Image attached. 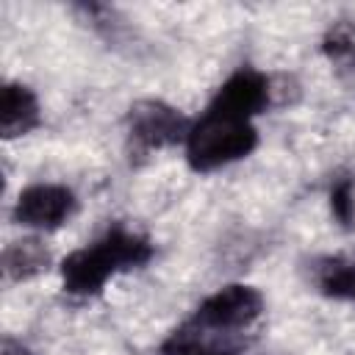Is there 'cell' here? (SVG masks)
<instances>
[{"label":"cell","mask_w":355,"mask_h":355,"mask_svg":"<svg viewBox=\"0 0 355 355\" xmlns=\"http://www.w3.org/2000/svg\"><path fill=\"white\" fill-rule=\"evenodd\" d=\"M150 258H153V244L147 236L114 225L100 239L69 252L61 261V286L67 294L92 297L100 294L111 277L128 269H139Z\"/></svg>","instance_id":"6da1fadb"},{"label":"cell","mask_w":355,"mask_h":355,"mask_svg":"<svg viewBox=\"0 0 355 355\" xmlns=\"http://www.w3.org/2000/svg\"><path fill=\"white\" fill-rule=\"evenodd\" d=\"M258 147V130L247 119L202 111L183 141L186 161L194 172H214L247 158Z\"/></svg>","instance_id":"7a4b0ae2"},{"label":"cell","mask_w":355,"mask_h":355,"mask_svg":"<svg viewBox=\"0 0 355 355\" xmlns=\"http://www.w3.org/2000/svg\"><path fill=\"white\" fill-rule=\"evenodd\" d=\"M191 122L164 100H139L128 111V139L136 153H155L186 141Z\"/></svg>","instance_id":"3957f363"},{"label":"cell","mask_w":355,"mask_h":355,"mask_svg":"<svg viewBox=\"0 0 355 355\" xmlns=\"http://www.w3.org/2000/svg\"><path fill=\"white\" fill-rule=\"evenodd\" d=\"M261 311H263V297L258 294V288L244 283H230L214 291L211 297H205L189 322L205 330L230 336L233 330L250 327L261 316Z\"/></svg>","instance_id":"277c9868"},{"label":"cell","mask_w":355,"mask_h":355,"mask_svg":"<svg viewBox=\"0 0 355 355\" xmlns=\"http://www.w3.org/2000/svg\"><path fill=\"white\" fill-rule=\"evenodd\" d=\"M269 94H272L269 78L252 67H241L216 89V94L211 97L205 111L252 122L261 111H266Z\"/></svg>","instance_id":"5b68a950"},{"label":"cell","mask_w":355,"mask_h":355,"mask_svg":"<svg viewBox=\"0 0 355 355\" xmlns=\"http://www.w3.org/2000/svg\"><path fill=\"white\" fill-rule=\"evenodd\" d=\"M78 200L72 189L61 183H33L19 191L14 205V219L25 227L36 230H55L75 214Z\"/></svg>","instance_id":"8992f818"},{"label":"cell","mask_w":355,"mask_h":355,"mask_svg":"<svg viewBox=\"0 0 355 355\" xmlns=\"http://www.w3.org/2000/svg\"><path fill=\"white\" fill-rule=\"evenodd\" d=\"M42 108L31 86L25 83H6L0 94V133L3 139H19L39 128Z\"/></svg>","instance_id":"52a82bcc"},{"label":"cell","mask_w":355,"mask_h":355,"mask_svg":"<svg viewBox=\"0 0 355 355\" xmlns=\"http://www.w3.org/2000/svg\"><path fill=\"white\" fill-rule=\"evenodd\" d=\"M50 266V252L47 247L28 236V239H17L11 241L6 250H3V272L8 280L14 283H22V280H31L36 275H42L44 269Z\"/></svg>","instance_id":"ba28073f"},{"label":"cell","mask_w":355,"mask_h":355,"mask_svg":"<svg viewBox=\"0 0 355 355\" xmlns=\"http://www.w3.org/2000/svg\"><path fill=\"white\" fill-rule=\"evenodd\" d=\"M222 338H225L222 333H214L194 322H186L183 327L169 333L161 352L164 355H236L233 347H227Z\"/></svg>","instance_id":"9c48e42d"},{"label":"cell","mask_w":355,"mask_h":355,"mask_svg":"<svg viewBox=\"0 0 355 355\" xmlns=\"http://www.w3.org/2000/svg\"><path fill=\"white\" fill-rule=\"evenodd\" d=\"M316 286L330 300H355V255H338L322 261L316 269Z\"/></svg>","instance_id":"30bf717a"},{"label":"cell","mask_w":355,"mask_h":355,"mask_svg":"<svg viewBox=\"0 0 355 355\" xmlns=\"http://www.w3.org/2000/svg\"><path fill=\"white\" fill-rule=\"evenodd\" d=\"M322 50L327 53L330 61H349L355 58V28L349 22H336L324 42H322Z\"/></svg>","instance_id":"8fae6325"},{"label":"cell","mask_w":355,"mask_h":355,"mask_svg":"<svg viewBox=\"0 0 355 355\" xmlns=\"http://www.w3.org/2000/svg\"><path fill=\"white\" fill-rule=\"evenodd\" d=\"M330 211L341 225H349L355 216V200H352V180L341 178L330 189Z\"/></svg>","instance_id":"7c38bea8"},{"label":"cell","mask_w":355,"mask_h":355,"mask_svg":"<svg viewBox=\"0 0 355 355\" xmlns=\"http://www.w3.org/2000/svg\"><path fill=\"white\" fill-rule=\"evenodd\" d=\"M0 355H31V349L22 344V341H14V338H3V344H0Z\"/></svg>","instance_id":"4fadbf2b"}]
</instances>
